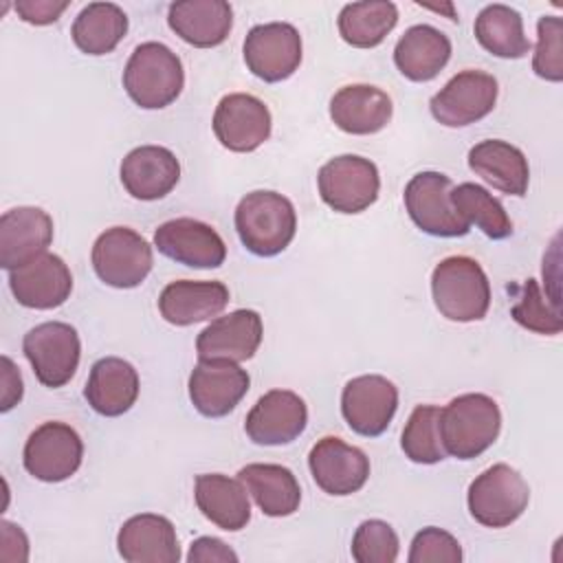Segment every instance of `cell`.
Here are the masks:
<instances>
[{
    "label": "cell",
    "mask_w": 563,
    "mask_h": 563,
    "mask_svg": "<svg viewBox=\"0 0 563 563\" xmlns=\"http://www.w3.org/2000/svg\"><path fill=\"white\" fill-rule=\"evenodd\" d=\"M194 497L198 510L227 532L242 530L251 519L249 490L240 479L222 473H202L196 477Z\"/></svg>",
    "instance_id": "cell-28"
},
{
    "label": "cell",
    "mask_w": 563,
    "mask_h": 563,
    "mask_svg": "<svg viewBox=\"0 0 563 563\" xmlns=\"http://www.w3.org/2000/svg\"><path fill=\"white\" fill-rule=\"evenodd\" d=\"M400 541L396 530L380 519L363 521L352 537V559L356 563H394Z\"/></svg>",
    "instance_id": "cell-38"
},
{
    "label": "cell",
    "mask_w": 563,
    "mask_h": 563,
    "mask_svg": "<svg viewBox=\"0 0 563 563\" xmlns=\"http://www.w3.org/2000/svg\"><path fill=\"white\" fill-rule=\"evenodd\" d=\"M24 468L40 482H64L77 473L84 457L79 433L66 422L40 424L24 444Z\"/></svg>",
    "instance_id": "cell-11"
},
{
    "label": "cell",
    "mask_w": 563,
    "mask_h": 563,
    "mask_svg": "<svg viewBox=\"0 0 563 563\" xmlns=\"http://www.w3.org/2000/svg\"><path fill=\"white\" fill-rule=\"evenodd\" d=\"M262 317L255 310L240 308L211 319L196 339V352L200 361L242 363L253 358L262 343Z\"/></svg>",
    "instance_id": "cell-17"
},
{
    "label": "cell",
    "mask_w": 563,
    "mask_h": 563,
    "mask_svg": "<svg viewBox=\"0 0 563 563\" xmlns=\"http://www.w3.org/2000/svg\"><path fill=\"white\" fill-rule=\"evenodd\" d=\"M9 288L20 306L51 310L70 297L73 275L59 255L42 253L24 266L9 271Z\"/></svg>",
    "instance_id": "cell-20"
},
{
    "label": "cell",
    "mask_w": 563,
    "mask_h": 563,
    "mask_svg": "<svg viewBox=\"0 0 563 563\" xmlns=\"http://www.w3.org/2000/svg\"><path fill=\"white\" fill-rule=\"evenodd\" d=\"M468 167L490 187L508 196H526L530 167L523 152L508 141L486 139L468 150Z\"/></svg>",
    "instance_id": "cell-29"
},
{
    "label": "cell",
    "mask_w": 563,
    "mask_h": 563,
    "mask_svg": "<svg viewBox=\"0 0 563 563\" xmlns=\"http://www.w3.org/2000/svg\"><path fill=\"white\" fill-rule=\"evenodd\" d=\"M497 92L499 88L493 75L468 68L453 75L444 88L431 97L429 110L438 123L464 128L493 112Z\"/></svg>",
    "instance_id": "cell-10"
},
{
    "label": "cell",
    "mask_w": 563,
    "mask_h": 563,
    "mask_svg": "<svg viewBox=\"0 0 563 563\" xmlns=\"http://www.w3.org/2000/svg\"><path fill=\"white\" fill-rule=\"evenodd\" d=\"M433 303L442 317L471 323L490 308V284L484 268L466 255L444 257L431 273Z\"/></svg>",
    "instance_id": "cell-3"
},
{
    "label": "cell",
    "mask_w": 563,
    "mask_h": 563,
    "mask_svg": "<svg viewBox=\"0 0 563 563\" xmlns=\"http://www.w3.org/2000/svg\"><path fill=\"white\" fill-rule=\"evenodd\" d=\"M235 231L246 251L260 257H273L295 238V207L277 191H251L235 207Z\"/></svg>",
    "instance_id": "cell-1"
},
{
    "label": "cell",
    "mask_w": 563,
    "mask_h": 563,
    "mask_svg": "<svg viewBox=\"0 0 563 563\" xmlns=\"http://www.w3.org/2000/svg\"><path fill=\"white\" fill-rule=\"evenodd\" d=\"M308 466L317 486L336 497L361 490L369 477V457L341 438H321L308 455Z\"/></svg>",
    "instance_id": "cell-16"
},
{
    "label": "cell",
    "mask_w": 563,
    "mask_h": 563,
    "mask_svg": "<svg viewBox=\"0 0 563 563\" xmlns=\"http://www.w3.org/2000/svg\"><path fill=\"white\" fill-rule=\"evenodd\" d=\"M475 37L482 48L495 57L519 59L530 53L532 44L523 33L519 11L508 4H488L475 18Z\"/></svg>",
    "instance_id": "cell-33"
},
{
    "label": "cell",
    "mask_w": 563,
    "mask_h": 563,
    "mask_svg": "<svg viewBox=\"0 0 563 563\" xmlns=\"http://www.w3.org/2000/svg\"><path fill=\"white\" fill-rule=\"evenodd\" d=\"M321 200L339 213H361L376 202L380 176L369 158L343 154L330 158L317 176Z\"/></svg>",
    "instance_id": "cell-8"
},
{
    "label": "cell",
    "mask_w": 563,
    "mask_h": 563,
    "mask_svg": "<svg viewBox=\"0 0 563 563\" xmlns=\"http://www.w3.org/2000/svg\"><path fill=\"white\" fill-rule=\"evenodd\" d=\"M0 559L2 561H26L29 559V539L24 530L7 519L0 521Z\"/></svg>",
    "instance_id": "cell-43"
},
{
    "label": "cell",
    "mask_w": 563,
    "mask_h": 563,
    "mask_svg": "<svg viewBox=\"0 0 563 563\" xmlns=\"http://www.w3.org/2000/svg\"><path fill=\"white\" fill-rule=\"evenodd\" d=\"M238 479L268 517H288L299 508V482L292 471L282 464H246L240 468Z\"/></svg>",
    "instance_id": "cell-31"
},
{
    "label": "cell",
    "mask_w": 563,
    "mask_h": 563,
    "mask_svg": "<svg viewBox=\"0 0 563 563\" xmlns=\"http://www.w3.org/2000/svg\"><path fill=\"white\" fill-rule=\"evenodd\" d=\"M532 70L545 81L563 79V22L556 15H543L537 22Z\"/></svg>",
    "instance_id": "cell-39"
},
{
    "label": "cell",
    "mask_w": 563,
    "mask_h": 563,
    "mask_svg": "<svg viewBox=\"0 0 563 563\" xmlns=\"http://www.w3.org/2000/svg\"><path fill=\"white\" fill-rule=\"evenodd\" d=\"M391 99L369 84H350L330 99L332 123L347 134H374L391 121Z\"/></svg>",
    "instance_id": "cell-25"
},
{
    "label": "cell",
    "mask_w": 563,
    "mask_h": 563,
    "mask_svg": "<svg viewBox=\"0 0 563 563\" xmlns=\"http://www.w3.org/2000/svg\"><path fill=\"white\" fill-rule=\"evenodd\" d=\"M128 33V15L114 2H90L73 22L70 35L75 46L86 55H106Z\"/></svg>",
    "instance_id": "cell-32"
},
{
    "label": "cell",
    "mask_w": 563,
    "mask_h": 563,
    "mask_svg": "<svg viewBox=\"0 0 563 563\" xmlns=\"http://www.w3.org/2000/svg\"><path fill=\"white\" fill-rule=\"evenodd\" d=\"M167 24L183 42L211 48L229 37L233 9L224 0H180L169 4Z\"/></svg>",
    "instance_id": "cell-24"
},
{
    "label": "cell",
    "mask_w": 563,
    "mask_h": 563,
    "mask_svg": "<svg viewBox=\"0 0 563 563\" xmlns=\"http://www.w3.org/2000/svg\"><path fill=\"white\" fill-rule=\"evenodd\" d=\"M117 550L128 563H178L180 545L174 523L154 512L130 517L119 534Z\"/></svg>",
    "instance_id": "cell-22"
},
{
    "label": "cell",
    "mask_w": 563,
    "mask_h": 563,
    "mask_svg": "<svg viewBox=\"0 0 563 563\" xmlns=\"http://www.w3.org/2000/svg\"><path fill=\"white\" fill-rule=\"evenodd\" d=\"M398 409V389L380 374H363L343 387L341 413L347 427L365 438L380 435Z\"/></svg>",
    "instance_id": "cell-13"
},
{
    "label": "cell",
    "mask_w": 563,
    "mask_h": 563,
    "mask_svg": "<svg viewBox=\"0 0 563 563\" xmlns=\"http://www.w3.org/2000/svg\"><path fill=\"white\" fill-rule=\"evenodd\" d=\"M308 424V407L290 389L266 391L246 413L244 431L255 444L279 446L297 440Z\"/></svg>",
    "instance_id": "cell-15"
},
{
    "label": "cell",
    "mask_w": 563,
    "mask_h": 563,
    "mask_svg": "<svg viewBox=\"0 0 563 563\" xmlns=\"http://www.w3.org/2000/svg\"><path fill=\"white\" fill-rule=\"evenodd\" d=\"M2 363V400H0V411H9L22 400V376L15 363L9 356L0 358Z\"/></svg>",
    "instance_id": "cell-44"
},
{
    "label": "cell",
    "mask_w": 563,
    "mask_h": 563,
    "mask_svg": "<svg viewBox=\"0 0 563 563\" xmlns=\"http://www.w3.org/2000/svg\"><path fill=\"white\" fill-rule=\"evenodd\" d=\"M451 57V40L431 24L409 26L394 48L396 68L411 81H431Z\"/></svg>",
    "instance_id": "cell-30"
},
{
    "label": "cell",
    "mask_w": 563,
    "mask_h": 563,
    "mask_svg": "<svg viewBox=\"0 0 563 563\" xmlns=\"http://www.w3.org/2000/svg\"><path fill=\"white\" fill-rule=\"evenodd\" d=\"M510 314L519 325L537 334H559L563 330L559 303L550 301L532 277L526 279V284L521 286L519 301L512 306Z\"/></svg>",
    "instance_id": "cell-37"
},
{
    "label": "cell",
    "mask_w": 563,
    "mask_h": 563,
    "mask_svg": "<svg viewBox=\"0 0 563 563\" xmlns=\"http://www.w3.org/2000/svg\"><path fill=\"white\" fill-rule=\"evenodd\" d=\"M154 246L165 257L191 268H218L224 264L227 246L220 233L194 218H174L154 231Z\"/></svg>",
    "instance_id": "cell-14"
},
{
    "label": "cell",
    "mask_w": 563,
    "mask_h": 563,
    "mask_svg": "<svg viewBox=\"0 0 563 563\" xmlns=\"http://www.w3.org/2000/svg\"><path fill=\"white\" fill-rule=\"evenodd\" d=\"M249 372L231 361H198L189 374V398L198 413L222 418L246 396Z\"/></svg>",
    "instance_id": "cell-19"
},
{
    "label": "cell",
    "mask_w": 563,
    "mask_h": 563,
    "mask_svg": "<svg viewBox=\"0 0 563 563\" xmlns=\"http://www.w3.org/2000/svg\"><path fill=\"white\" fill-rule=\"evenodd\" d=\"M119 176L132 198L158 200L176 187L180 178V163L167 147L141 145L125 154Z\"/></svg>",
    "instance_id": "cell-23"
},
{
    "label": "cell",
    "mask_w": 563,
    "mask_h": 563,
    "mask_svg": "<svg viewBox=\"0 0 563 563\" xmlns=\"http://www.w3.org/2000/svg\"><path fill=\"white\" fill-rule=\"evenodd\" d=\"M22 350L37 380L51 389L64 387L75 376L81 356L79 334L64 321L31 328L22 339Z\"/></svg>",
    "instance_id": "cell-7"
},
{
    "label": "cell",
    "mask_w": 563,
    "mask_h": 563,
    "mask_svg": "<svg viewBox=\"0 0 563 563\" xmlns=\"http://www.w3.org/2000/svg\"><path fill=\"white\" fill-rule=\"evenodd\" d=\"M13 9L18 11V15L35 26H44V24H53L66 9H68V0L55 2V0H18L13 4Z\"/></svg>",
    "instance_id": "cell-41"
},
{
    "label": "cell",
    "mask_w": 563,
    "mask_h": 563,
    "mask_svg": "<svg viewBox=\"0 0 563 563\" xmlns=\"http://www.w3.org/2000/svg\"><path fill=\"white\" fill-rule=\"evenodd\" d=\"M453 183L440 172H420L405 187V207L413 224L435 238H457L468 233V222L451 202Z\"/></svg>",
    "instance_id": "cell-9"
},
{
    "label": "cell",
    "mask_w": 563,
    "mask_h": 563,
    "mask_svg": "<svg viewBox=\"0 0 563 563\" xmlns=\"http://www.w3.org/2000/svg\"><path fill=\"white\" fill-rule=\"evenodd\" d=\"M242 51L255 77L268 84L284 81L301 64V35L288 22L257 24L246 33Z\"/></svg>",
    "instance_id": "cell-12"
},
{
    "label": "cell",
    "mask_w": 563,
    "mask_h": 563,
    "mask_svg": "<svg viewBox=\"0 0 563 563\" xmlns=\"http://www.w3.org/2000/svg\"><path fill=\"white\" fill-rule=\"evenodd\" d=\"M92 268L112 288H136L152 271L150 242L128 227L106 229L92 244Z\"/></svg>",
    "instance_id": "cell-6"
},
{
    "label": "cell",
    "mask_w": 563,
    "mask_h": 563,
    "mask_svg": "<svg viewBox=\"0 0 563 563\" xmlns=\"http://www.w3.org/2000/svg\"><path fill=\"white\" fill-rule=\"evenodd\" d=\"M183 86L185 70L180 57L161 42L139 44L123 68L128 97L145 110L167 108L178 99Z\"/></svg>",
    "instance_id": "cell-2"
},
{
    "label": "cell",
    "mask_w": 563,
    "mask_h": 563,
    "mask_svg": "<svg viewBox=\"0 0 563 563\" xmlns=\"http://www.w3.org/2000/svg\"><path fill=\"white\" fill-rule=\"evenodd\" d=\"M229 303V288L222 282L178 279L158 297L161 317L172 325H191L218 317Z\"/></svg>",
    "instance_id": "cell-27"
},
{
    "label": "cell",
    "mask_w": 563,
    "mask_h": 563,
    "mask_svg": "<svg viewBox=\"0 0 563 563\" xmlns=\"http://www.w3.org/2000/svg\"><path fill=\"white\" fill-rule=\"evenodd\" d=\"M271 112L266 103L246 92L220 99L213 112L216 139L231 152H253L271 136Z\"/></svg>",
    "instance_id": "cell-18"
},
{
    "label": "cell",
    "mask_w": 563,
    "mask_h": 563,
    "mask_svg": "<svg viewBox=\"0 0 563 563\" xmlns=\"http://www.w3.org/2000/svg\"><path fill=\"white\" fill-rule=\"evenodd\" d=\"M451 202L468 224H477L490 240H506L512 233V222L506 209L482 185L462 183L453 187Z\"/></svg>",
    "instance_id": "cell-35"
},
{
    "label": "cell",
    "mask_w": 563,
    "mask_h": 563,
    "mask_svg": "<svg viewBox=\"0 0 563 563\" xmlns=\"http://www.w3.org/2000/svg\"><path fill=\"white\" fill-rule=\"evenodd\" d=\"M139 389L141 383L134 365L119 356H103L90 367L84 396L99 416L117 418L132 409Z\"/></svg>",
    "instance_id": "cell-26"
},
{
    "label": "cell",
    "mask_w": 563,
    "mask_h": 563,
    "mask_svg": "<svg viewBox=\"0 0 563 563\" xmlns=\"http://www.w3.org/2000/svg\"><path fill=\"white\" fill-rule=\"evenodd\" d=\"M398 9L387 0L350 2L341 9L336 26L339 35L354 48L378 46L396 26Z\"/></svg>",
    "instance_id": "cell-34"
},
{
    "label": "cell",
    "mask_w": 563,
    "mask_h": 563,
    "mask_svg": "<svg viewBox=\"0 0 563 563\" xmlns=\"http://www.w3.org/2000/svg\"><path fill=\"white\" fill-rule=\"evenodd\" d=\"M407 561L409 563H460L462 548L451 532L429 526L416 532Z\"/></svg>",
    "instance_id": "cell-40"
},
{
    "label": "cell",
    "mask_w": 563,
    "mask_h": 563,
    "mask_svg": "<svg viewBox=\"0 0 563 563\" xmlns=\"http://www.w3.org/2000/svg\"><path fill=\"white\" fill-rule=\"evenodd\" d=\"M53 242V218L40 207H15L0 218V266L20 268L46 253Z\"/></svg>",
    "instance_id": "cell-21"
},
{
    "label": "cell",
    "mask_w": 563,
    "mask_h": 563,
    "mask_svg": "<svg viewBox=\"0 0 563 563\" xmlns=\"http://www.w3.org/2000/svg\"><path fill=\"white\" fill-rule=\"evenodd\" d=\"M466 501L468 512L477 523L486 528H506L528 508L530 488L519 471L499 462L471 482Z\"/></svg>",
    "instance_id": "cell-5"
},
{
    "label": "cell",
    "mask_w": 563,
    "mask_h": 563,
    "mask_svg": "<svg viewBox=\"0 0 563 563\" xmlns=\"http://www.w3.org/2000/svg\"><path fill=\"white\" fill-rule=\"evenodd\" d=\"M189 563H235L238 554L216 537H198L187 554Z\"/></svg>",
    "instance_id": "cell-42"
},
{
    "label": "cell",
    "mask_w": 563,
    "mask_h": 563,
    "mask_svg": "<svg viewBox=\"0 0 563 563\" xmlns=\"http://www.w3.org/2000/svg\"><path fill=\"white\" fill-rule=\"evenodd\" d=\"M501 413L486 394H462L440 409V435L446 455L473 460L499 435Z\"/></svg>",
    "instance_id": "cell-4"
},
{
    "label": "cell",
    "mask_w": 563,
    "mask_h": 563,
    "mask_svg": "<svg viewBox=\"0 0 563 563\" xmlns=\"http://www.w3.org/2000/svg\"><path fill=\"white\" fill-rule=\"evenodd\" d=\"M405 455L416 464H435L446 457L442 435H440V407L418 405L400 438Z\"/></svg>",
    "instance_id": "cell-36"
}]
</instances>
